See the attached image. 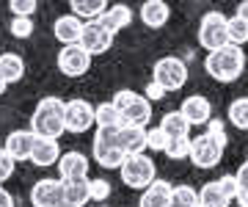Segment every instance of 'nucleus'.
Wrapping results in <instances>:
<instances>
[{"label": "nucleus", "mask_w": 248, "mask_h": 207, "mask_svg": "<svg viewBox=\"0 0 248 207\" xmlns=\"http://www.w3.org/2000/svg\"><path fill=\"white\" fill-rule=\"evenodd\" d=\"M58 180L61 182H78V180H89V158L83 152H69L61 155L58 160Z\"/></svg>", "instance_id": "nucleus-11"}, {"label": "nucleus", "mask_w": 248, "mask_h": 207, "mask_svg": "<svg viewBox=\"0 0 248 207\" xmlns=\"http://www.w3.org/2000/svg\"><path fill=\"white\" fill-rule=\"evenodd\" d=\"M58 69H61L66 78H83V75L91 69V55L80 45L61 47V53H58Z\"/></svg>", "instance_id": "nucleus-10"}, {"label": "nucleus", "mask_w": 248, "mask_h": 207, "mask_svg": "<svg viewBox=\"0 0 248 207\" xmlns=\"http://www.w3.org/2000/svg\"><path fill=\"white\" fill-rule=\"evenodd\" d=\"M226 31H229V45L243 47L248 42V22L240 17H226Z\"/></svg>", "instance_id": "nucleus-29"}, {"label": "nucleus", "mask_w": 248, "mask_h": 207, "mask_svg": "<svg viewBox=\"0 0 248 207\" xmlns=\"http://www.w3.org/2000/svg\"><path fill=\"white\" fill-rule=\"evenodd\" d=\"M166 155H169L171 160H185V158H190V138H174V141H169Z\"/></svg>", "instance_id": "nucleus-32"}, {"label": "nucleus", "mask_w": 248, "mask_h": 207, "mask_svg": "<svg viewBox=\"0 0 248 207\" xmlns=\"http://www.w3.org/2000/svg\"><path fill=\"white\" fill-rule=\"evenodd\" d=\"M234 17H240L243 22H248V0H243V3L237 6V14H234Z\"/></svg>", "instance_id": "nucleus-42"}, {"label": "nucleus", "mask_w": 248, "mask_h": 207, "mask_svg": "<svg viewBox=\"0 0 248 207\" xmlns=\"http://www.w3.org/2000/svg\"><path fill=\"white\" fill-rule=\"evenodd\" d=\"M91 202L89 180L61 182V207H86Z\"/></svg>", "instance_id": "nucleus-20"}, {"label": "nucleus", "mask_w": 248, "mask_h": 207, "mask_svg": "<svg viewBox=\"0 0 248 207\" xmlns=\"http://www.w3.org/2000/svg\"><path fill=\"white\" fill-rule=\"evenodd\" d=\"M229 122L237 130H248V97H237L229 102Z\"/></svg>", "instance_id": "nucleus-27"}, {"label": "nucleus", "mask_w": 248, "mask_h": 207, "mask_svg": "<svg viewBox=\"0 0 248 207\" xmlns=\"http://www.w3.org/2000/svg\"><path fill=\"white\" fill-rule=\"evenodd\" d=\"M108 6H110V3H105V0H72L69 3L72 14H75L78 19H86V22L99 19L108 11Z\"/></svg>", "instance_id": "nucleus-23"}, {"label": "nucleus", "mask_w": 248, "mask_h": 207, "mask_svg": "<svg viewBox=\"0 0 248 207\" xmlns=\"http://www.w3.org/2000/svg\"><path fill=\"white\" fill-rule=\"evenodd\" d=\"M243 69H246V53H243V47L234 45L207 53V58H204V72L218 83H234L243 75Z\"/></svg>", "instance_id": "nucleus-2"}, {"label": "nucleus", "mask_w": 248, "mask_h": 207, "mask_svg": "<svg viewBox=\"0 0 248 207\" xmlns=\"http://www.w3.org/2000/svg\"><path fill=\"white\" fill-rule=\"evenodd\" d=\"M99 22H102V25L116 36L119 31H124V28L133 22V9L124 6V3H113V6H108V11L99 17Z\"/></svg>", "instance_id": "nucleus-21"}, {"label": "nucleus", "mask_w": 248, "mask_h": 207, "mask_svg": "<svg viewBox=\"0 0 248 207\" xmlns=\"http://www.w3.org/2000/svg\"><path fill=\"white\" fill-rule=\"evenodd\" d=\"M169 19H171V6L166 0H146L141 6V22L152 31L169 25Z\"/></svg>", "instance_id": "nucleus-17"}, {"label": "nucleus", "mask_w": 248, "mask_h": 207, "mask_svg": "<svg viewBox=\"0 0 248 207\" xmlns=\"http://www.w3.org/2000/svg\"><path fill=\"white\" fill-rule=\"evenodd\" d=\"M31 133L36 138H50V141H58L66 133V127H63V99L42 97L36 102V111L31 116Z\"/></svg>", "instance_id": "nucleus-1"}, {"label": "nucleus", "mask_w": 248, "mask_h": 207, "mask_svg": "<svg viewBox=\"0 0 248 207\" xmlns=\"http://www.w3.org/2000/svg\"><path fill=\"white\" fill-rule=\"evenodd\" d=\"M171 191H174V185H171V182L155 180L149 188L141 193L138 207H171Z\"/></svg>", "instance_id": "nucleus-18"}, {"label": "nucleus", "mask_w": 248, "mask_h": 207, "mask_svg": "<svg viewBox=\"0 0 248 207\" xmlns=\"http://www.w3.org/2000/svg\"><path fill=\"white\" fill-rule=\"evenodd\" d=\"M33 146H36V135L31 130H14V133H9L3 149L14 158V163H19V160H31Z\"/></svg>", "instance_id": "nucleus-14"}, {"label": "nucleus", "mask_w": 248, "mask_h": 207, "mask_svg": "<svg viewBox=\"0 0 248 207\" xmlns=\"http://www.w3.org/2000/svg\"><path fill=\"white\" fill-rule=\"evenodd\" d=\"M223 158V146L215 144L207 133L190 138V163L196 169H215Z\"/></svg>", "instance_id": "nucleus-8"}, {"label": "nucleus", "mask_w": 248, "mask_h": 207, "mask_svg": "<svg viewBox=\"0 0 248 207\" xmlns=\"http://www.w3.org/2000/svg\"><path fill=\"white\" fill-rule=\"evenodd\" d=\"M0 78L6 80V86L25 78V61H22V55H17V53L0 55Z\"/></svg>", "instance_id": "nucleus-22"}, {"label": "nucleus", "mask_w": 248, "mask_h": 207, "mask_svg": "<svg viewBox=\"0 0 248 207\" xmlns=\"http://www.w3.org/2000/svg\"><path fill=\"white\" fill-rule=\"evenodd\" d=\"M199 45L207 53H215L229 45V31H226V17L221 11H207L199 22Z\"/></svg>", "instance_id": "nucleus-6"}, {"label": "nucleus", "mask_w": 248, "mask_h": 207, "mask_svg": "<svg viewBox=\"0 0 248 207\" xmlns=\"http://www.w3.org/2000/svg\"><path fill=\"white\" fill-rule=\"evenodd\" d=\"M89 193L94 202H105L108 196H110V182L105 180V177H89Z\"/></svg>", "instance_id": "nucleus-31"}, {"label": "nucleus", "mask_w": 248, "mask_h": 207, "mask_svg": "<svg viewBox=\"0 0 248 207\" xmlns=\"http://www.w3.org/2000/svg\"><path fill=\"white\" fill-rule=\"evenodd\" d=\"M119 174H122V182L127 188L146 191L152 182L157 180V166H155V160H152L146 152L127 155L124 163H122V169H119Z\"/></svg>", "instance_id": "nucleus-4"}, {"label": "nucleus", "mask_w": 248, "mask_h": 207, "mask_svg": "<svg viewBox=\"0 0 248 207\" xmlns=\"http://www.w3.org/2000/svg\"><path fill=\"white\" fill-rule=\"evenodd\" d=\"M6 89H9V86H6V80H3V78H0V94H3Z\"/></svg>", "instance_id": "nucleus-44"}, {"label": "nucleus", "mask_w": 248, "mask_h": 207, "mask_svg": "<svg viewBox=\"0 0 248 207\" xmlns=\"http://www.w3.org/2000/svg\"><path fill=\"white\" fill-rule=\"evenodd\" d=\"M199 205L202 207H229L232 199L223 193L218 180H213V182H204L202 188H199Z\"/></svg>", "instance_id": "nucleus-25"}, {"label": "nucleus", "mask_w": 248, "mask_h": 207, "mask_svg": "<svg viewBox=\"0 0 248 207\" xmlns=\"http://www.w3.org/2000/svg\"><path fill=\"white\" fill-rule=\"evenodd\" d=\"M31 205L33 207H61V180L45 177L31 188Z\"/></svg>", "instance_id": "nucleus-13"}, {"label": "nucleus", "mask_w": 248, "mask_h": 207, "mask_svg": "<svg viewBox=\"0 0 248 207\" xmlns=\"http://www.w3.org/2000/svg\"><path fill=\"white\" fill-rule=\"evenodd\" d=\"M113 33L108 31L99 19H94V22H86L83 25V36H80V47L86 50V53L94 58V55H102L108 53L110 47H113Z\"/></svg>", "instance_id": "nucleus-9"}, {"label": "nucleus", "mask_w": 248, "mask_h": 207, "mask_svg": "<svg viewBox=\"0 0 248 207\" xmlns=\"http://www.w3.org/2000/svg\"><path fill=\"white\" fill-rule=\"evenodd\" d=\"M152 83L163 86L166 91H179L187 83V64L177 55H163L152 66Z\"/></svg>", "instance_id": "nucleus-5"}, {"label": "nucleus", "mask_w": 248, "mask_h": 207, "mask_svg": "<svg viewBox=\"0 0 248 207\" xmlns=\"http://www.w3.org/2000/svg\"><path fill=\"white\" fill-rule=\"evenodd\" d=\"M237 205L240 207H248V191H240V193H237Z\"/></svg>", "instance_id": "nucleus-43"}, {"label": "nucleus", "mask_w": 248, "mask_h": 207, "mask_svg": "<svg viewBox=\"0 0 248 207\" xmlns=\"http://www.w3.org/2000/svg\"><path fill=\"white\" fill-rule=\"evenodd\" d=\"M166 146H169V135L163 133V127H149L146 130V149L166 152Z\"/></svg>", "instance_id": "nucleus-33"}, {"label": "nucleus", "mask_w": 248, "mask_h": 207, "mask_svg": "<svg viewBox=\"0 0 248 207\" xmlns=\"http://www.w3.org/2000/svg\"><path fill=\"white\" fill-rule=\"evenodd\" d=\"M199 205V191L190 185H174L171 191V207H196Z\"/></svg>", "instance_id": "nucleus-28"}, {"label": "nucleus", "mask_w": 248, "mask_h": 207, "mask_svg": "<svg viewBox=\"0 0 248 207\" xmlns=\"http://www.w3.org/2000/svg\"><path fill=\"white\" fill-rule=\"evenodd\" d=\"M204 133L210 135L215 144H221L223 149H226V144H229V135H226V127H223L221 119H215V116H213L210 122H207V130H204Z\"/></svg>", "instance_id": "nucleus-34"}, {"label": "nucleus", "mask_w": 248, "mask_h": 207, "mask_svg": "<svg viewBox=\"0 0 248 207\" xmlns=\"http://www.w3.org/2000/svg\"><path fill=\"white\" fill-rule=\"evenodd\" d=\"M14 166H17V163H14V158H11V155L0 146V185H3V182L14 174Z\"/></svg>", "instance_id": "nucleus-37"}, {"label": "nucleus", "mask_w": 248, "mask_h": 207, "mask_svg": "<svg viewBox=\"0 0 248 207\" xmlns=\"http://www.w3.org/2000/svg\"><path fill=\"white\" fill-rule=\"evenodd\" d=\"M116 105V111L122 113V125H135V127H149L152 122V102L143 94H138V91L133 89H122L116 91L113 99H110Z\"/></svg>", "instance_id": "nucleus-3"}, {"label": "nucleus", "mask_w": 248, "mask_h": 207, "mask_svg": "<svg viewBox=\"0 0 248 207\" xmlns=\"http://www.w3.org/2000/svg\"><path fill=\"white\" fill-rule=\"evenodd\" d=\"M116 141H119V149L124 155H141L146 149V130L135 125H122Z\"/></svg>", "instance_id": "nucleus-16"}, {"label": "nucleus", "mask_w": 248, "mask_h": 207, "mask_svg": "<svg viewBox=\"0 0 248 207\" xmlns=\"http://www.w3.org/2000/svg\"><path fill=\"white\" fill-rule=\"evenodd\" d=\"M36 9H39L36 0H11L9 3V11L14 14V17H33Z\"/></svg>", "instance_id": "nucleus-36"}, {"label": "nucleus", "mask_w": 248, "mask_h": 207, "mask_svg": "<svg viewBox=\"0 0 248 207\" xmlns=\"http://www.w3.org/2000/svg\"><path fill=\"white\" fill-rule=\"evenodd\" d=\"M0 207H14V196L6 188H0Z\"/></svg>", "instance_id": "nucleus-41"}, {"label": "nucleus", "mask_w": 248, "mask_h": 207, "mask_svg": "<svg viewBox=\"0 0 248 207\" xmlns=\"http://www.w3.org/2000/svg\"><path fill=\"white\" fill-rule=\"evenodd\" d=\"M61 146L58 141H50V138H36V146H33V155H31V163L39 166V169H50L55 163L61 160Z\"/></svg>", "instance_id": "nucleus-19"}, {"label": "nucleus", "mask_w": 248, "mask_h": 207, "mask_svg": "<svg viewBox=\"0 0 248 207\" xmlns=\"http://www.w3.org/2000/svg\"><path fill=\"white\" fill-rule=\"evenodd\" d=\"M11 33H14V39H31V33H33V17H14L11 19Z\"/></svg>", "instance_id": "nucleus-35"}, {"label": "nucleus", "mask_w": 248, "mask_h": 207, "mask_svg": "<svg viewBox=\"0 0 248 207\" xmlns=\"http://www.w3.org/2000/svg\"><path fill=\"white\" fill-rule=\"evenodd\" d=\"M63 127H66V133H75V135L94 127V105L80 97L63 102Z\"/></svg>", "instance_id": "nucleus-7"}, {"label": "nucleus", "mask_w": 248, "mask_h": 207, "mask_svg": "<svg viewBox=\"0 0 248 207\" xmlns=\"http://www.w3.org/2000/svg\"><path fill=\"white\" fill-rule=\"evenodd\" d=\"M0 188H3V185H0Z\"/></svg>", "instance_id": "nucleus-47"}, {"label": "nucleus", "mask_w": 248, "mask_h": 207, "mask_svg": "<svg viewBox=\"0 0 248 207\" xmlns=\"http://www.w3.org/2000/svg\"><path fill=\"white\" fill-rule=\"evenodd\" d=\"M143 97L149 99V102H155V99H163V97H166V89H163V86H157V83H149Z\"/></svg>", "instance_id": "nucleus-40"}, {"label": "nucleus", "mask_w": 248, "mask_h": 207, "mask_svg": "<svg viewBox=\"0 0 248 207\" xmlns=\"http://www.w3.org/2000/svg\"><path fill=\"white\" fill-rule=\"evenodd\" d=\"M218 185L223 188V193H226L232 202L237 199V177H234V174H223L221 180H218Z\"/></svg>", "instance_id": "nucleus-38"}, {"label": "nucleus", "mask_w": 248, "mask_h": 207, "mask_svg": "<svg viewBox=\"0 0 248 207\" xmlns=\"http://www.w3.org/2000/svg\"><path fill=\"white\" fill-rule=\"evenodd\" d=\"M179 113L187 119L190 127H202L213 119V102L204 97V94H190V97L179 105Z\"/></svg>", "instance_id": "nucleus-12"}, {"label": "nucleus", "mask_w": 248, "mask_h": 207, "mask_svg": "<svg viewBox=\"0 0 248 207\" xmlns=\"http://www.w3.org/2000/svg\"><path fill=\"white\" fill-rule=\"evenodd\" d=\"M94 125L97 127H122V113L113 102H102L94 108Z\"/></svg>", "instance_id": "nucleus-26"}, {"label": "nucleus", "mask_w": 248, "mask_h": 207, "mask_svg": "<svg viewBox=\"0 0 248 207\" xmlns=\"http://www.w3.org/2000/svg\"><path fill=\"white\" fill-rule=\"evenodd\" d=\"M99 207H105V205H99Z\"/></svg>", "instance_id": "nucleus-46"}, {"label": "nucleus", "mask_w": 248, "mask_h": 207, "mask_svg": "<svg viewBox=\"0 0 248 207\" xmlns=\"http://www.w3.org/2000/svg\"><path fill=\"white\" fill-rule=\"evenodd\" d=\"M234 177H237V193L240 191H248V158L243 160V166L234 171Z\"/></svg>", "instance_id": "nucleus-39"}, {"label": "nucleus", "mask_w": 248, "mask_h": 207, "mask_svg": "<svg viewBox=\"0 0 248 207\" xmlns=\"http://www.w3.org/2000/svg\"><path fill=\"white\" fill-rule=\"evenodd\" d=\"M83 19H78L75 14H63V17L55 19V25H53V33L55 39L61 42L63 47H69V45H80V36H83Z\"/></svg>", "instance_id": "nucleus-15"}, {"label": "nucleus", "mask_w": 248, "mask_h": 207, "mask_svg": "<svg viewBox=\"0 0 248 207\" xmlns=\"http://www.w3.org/2000/svg\"><path fill=\"white\" fill-rule=\"evenodd\" d=\"M127 155L122 152V149H116V146H110V149H94V160L102 166V169H122V163Z\"/></svg>", "instance_id": "nucleus-30"}, {"label": "nucleus", "mask_w": 248, "mask_h": 207, "mask_svg": "<svg viewBox=\"0 0 248 207\" xmlns=\"http://www.w3.org/2000/svg\"><path fill=\"white\" fill-rule=\"evenodd\" d=\"M196 207H202V205H196Z\"/></svg>", "instance_id": "nucleus-45"}, {"label": "nucleus", "mask_w": 248, "mask_h": 207, "mask_svg": "<svg viewBox=\"0 0 248 207\" xmlns=\"http://www.w3.org/2000/svg\"><path fill=\"white\" fill-rule=\"evenodd\" d=\"M160 127H163V133L169 135V141H174V138H190V125H187V119L179 111H169L166 116L160 119Z\"/></svg>", "instance_id": "nucleus-24"}]
</instances>
